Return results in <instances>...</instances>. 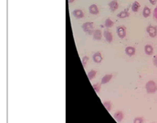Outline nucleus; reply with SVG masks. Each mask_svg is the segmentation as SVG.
Segmentation results:
<instances>
[{
    "label": "nucleus",
    "mask_w": 157,
    "mask_h": 123,
    "mask_svg": "<svg viewBox=\"0 0 157 123\" xmlns=\"http://www.w3.org/2000/svg\"><path fill=\"white\" fill-rule=\"evenodd\" d=\"M113 25H114V22L111 21V19L107 18V19L106 20V22H105V26H106V27L111 28V27H112V26H113Z\"/></svg>",
    "instance_id": "18"
},
{
    "label": "nucleus",
    "mask_w": 157,
    "mask_h": 123,
    "mask_svg": "<svg viewBox=\"0 0 157 123\" xmlns=\"http://www.w3.org/2000/svg\"><path fill=\"white\" fill-rule=\"evenodd\" d=\"M123 117H124V114H123L122 112H116V113L114 114V118L119 122L122 120Z\"/></svg>",
    "instance_id": "15"
},
{
    "label": "nucleus",
    "mask_w": 157,
    "mask_h": 123,
    "mask_svg": "<svg viewBox=\"0 0 157 123\" xmlns=\"http://www.w3.org/2000/svg\"><path fill=\"white\" fill-rule=\"evenodd\" d=\"M116 33L120 38L123 39L126 35V26H119L116 28Z\"/></svg>",
    "instance_id": "4"
},
{
    "label": "nucleus",
    "mask_w": 157,
    "mask_h": 123,
    "mask_svg": "<svg viewBox=\"0 0 157 123\" xmlns=\"http://www.w3.org/2000/svg\"><path fill=\"white\" fill-rule=\"evenodd\" d=\"M144 122V118L142 117H136L134 120V123H143Z\"/></svg>",
    "instance_id": "21"
},
{
    "label": "nucleus",
    "mask_w": 157,
    "mask_h": 123,
    "mask_svg": "<svg viewBox=\"0 0 157 123\" xmlns=\"http://www.w3.org/2000/svg\"><path fill=\"white\" fill-rule=\"evenodd\" d=\"M111 78H112V74H106V75H105L104 77L102 78V84H106V83H108L111 79Z\"/></svg>",
    "instance_id": "17"
},
{
    "label": "nucleus",
    "mask_w": 157,
    "mask_h": 123,
    "mask_svg": "<svg viewBox=\"0 0 157 123\" xmlns=\"http://www.w3.org/2000/svg\"><path fill=\"white\" fill-rule=\"evenodd\" d=\"M149 1H150V3H151L152 5H155V3L157 2V0H149Z\"/></svg>",
    "instance_id": "26"
},
{
    "label": "nucleus",
    "mask_w": 157,
    "mask_h": 123,
    "mask_svg": "<svg viewBox=\"0 0 157 123\" xmlns=\"http://www.w3.org/2000/svg\"><path fill=\"white\" fill-rule=\"evenodd\" d=\"M145 88H146V92L148 94H154L157 91V84L154 81H149L146 83L145 84Z\"/></svg>",
    "instance_id": "2"
},
{
    "label": "nucleus",
    "mask_w": 157,
    "mask_h": 123,
    "mask_svg": "<svg viewBox=\"0 0 157 123\" xmlns=\"http://www.w3.org/2000/svg\"><path fill=\"white\" fill-rule=\"evenodd\" d=\"M118 7H119V4L116 0H112L111 2L109 3V8L111 9V12H115L116 10H117Z\"/></svg>",
    "instance_id": "6"
},
{
    "label": "nucleus",
    "mask_w": 157,
    "mask_h": 123,
    "mask_svg": "<svg viewBox=\"0 0 157 123\" xmlns=\"http://www.w3.org/2000/svg\"><path fill=\"white\" fill-rule=\"evenodd\" d=\"M88 60H89V58L87 57V56H84V57L82 58V65L85 66L86 65V63L88 62Z\"/></svg>",
    "instance_id": "22"
},
{
    "label": "nucleus",
    "mask_w": 157,
    "mask_h": 123,
    "mask_svg": "<svg viewBox=\"0 0 157 123\" xmlns=\"http://www.w3.org/2000/svg\"><path fill=\"white\" fill-rule=\"evenodd\" d=\"M153 16H154V19L157 21V6L154 9V12H153Z\"/></svg>",
    "instance_id": "24"
},
{
    "label": "nucleus",
    "mask_w": 157,
    "mask_h": 123,
    "mask_svg": "<svg viewBox=\"0 0 157 123\" xmlns=\"http://www.w3.org/2000/svg\"><path fill=\"white\" fill-rule=\"evenodd\" d=\"M96 72L95 70H91V71H90L88 74H87L89 79H92L96 76Z\"/></svg>",
    "instance_id": "19"
},
{
    "label": "nucleus",
    "mask_w": 157,
    "mask_h": 123,
    "mask_svg": "<svg viewBox=\"0 0 157 123\" xmlns=\"http://www.w3.org/2000/svg\"><path fill=\"white\" fill-rule=\"evenodd\" d=\"M151 8H148L147 6H145L144 7V9H143V12H142V14H143V17L144 18H148V17L151 15Z\"/></svg>",
    "instance_id": "14"
},
{
    "label": "nucleus",
    "mask_w": 157,
    "mask_h": 123,
    "mask_svg": "<svg viewBox=\"0 0 157 123\" xmlns=\"http://www.w3.org/2000/svg\"><path fill=\"white\" fill-rule=\"evenodd\" d=\"M153 64H154L155 67H157V55H155L154 58H153Z\"/></svg>",
    "instance_id": "25"
},
{
    "label": "nucleus",
    "mask_w": 157,
    "mask_h": 123,
    "mask_svg": "<svg viewBox=\"0 0 157 123\" xmlns=\"http://www.w3.org/2000/svg\"><path fill=\"white\" fill-rule=\"evenodd\" d=\"M140 3L137 2V1H135L134 3H132V6H131V9H132V11L134 12H138V10L140 9Z\"/></svg>",
    "instance_id": "16"
},
{
    "label": "nucleus",
    "mask_w": 157,
    "mask_h": 123,
    "mask_svg": "<svg viewBox=\"0 0 157 123\" xmlns=\"http://www.w3.org/2000/svg\"><path fill=\"white\" fill-rule=\"evenodd\" d=\"M72 15L74 16V18H77V19L84 18V12H83L81 9H75L74 11L72 12Z\"/></svg>",
    "instance_id": "5"
},
{
    "label": "nucleus",
    "mask_w": 157,
    "mask_h": 123,
    "mask_svg": "<svg viewBox=\"0 0 157 123\" xmlns=\"http://www.w3.org/2000/svg\"><path fill=\"white\" fill-rule=\"evenodd\" d=\"M104 106H105L106 108L107 109L108 111H110L111 109V102H104Z\"/></svg>",
    "instance_id": "20"
},
{
    "label": "nucleus",
    "mask_w": 157,
    "mask_h": 123,
    "mask_svg": "<svg viewBox=\"0 0 157 123\" xmlns=\"http://www.w3.org/2000/svg\"><path fill=\"white\" fill-rule=\"evenodd\" d=\"M125 51H126V54L127 55L132 56V55H135L136 49H135V47H133V46H127V47L126 48Z\"/></svg>",
    "instance_id": "9"
},
{
    "label": "nucleus",
    "mask_w": 157,
    "mask_h": 123,
    "mask_svg": "<svg viewBox=\"0 0 157 123\" xmlns=\"http://www.w3.org/2000/svg\"><path fill=\"white\" fill-rule=\"evenodd\" d=\"M92 36H93L94 40H97V41H99V40L102 39V32L98 29H96V30H94V32H93Z\"/></svg>",
    "instance_id": "12"
},
{
    "label": "nucleus",
    "mask_w": 157,
    "mask_h": 123,
    "mask_svg": "<svg viewBox=\"0 0 157 123\" xmlns=\"http://www.w3.org/2000/svg\"><path fill=\"white\" fill-rule=\"evenodd\" d=\"M93 60L96 63H101L102 60V54L100 52H96L94 55H93Z\"/></svg>",
    "instance_id": "10"
},
{
    "label": "nucleus",
    "mask_w": 157,
    "mask_h": 123,
    "mask_svg": "<svg viewBox=\"0 0 157 123\" xmlns=\"http://www.w3.org/2000/svg\"><path fill=\"white\" fill-rule=\"evenodd\" d=\"M82 28L83 29V31L85 32L86 34L87 35H92L94 32V27H93V23L91 22H87L83 23L82 26Z\"/></svg>",
    "instance_id": "1"
},
{
    "label": "nucleus",
    "mask_w": 157,
    "mask_h": 123,
    "mask_svg": "<svg viewBox=\"0 0 157 123\" xmlns=\"http://www.w3.org/2000/svg\"><path fill=\"white\" fill-rule=\"evenodd\" d=\"M146 32H147V33L151 37L155 38L157 36V26L149 25L147 27H146Z\"/></svg>",
    "instance_id": "3"
},
{
    "label": "nucleus",
    "mask_w": 157,
    "mask_h": 123,
    "mask_svg": "<svg viewBox=\"0 0 157 123\" xmlns=\"http://www.w3.org/2000/svg\"><path fill=\"white\" fill-rule=\"evenodd\" d=\"M116 16H117V18H126L130 16V13L128 12V9H125L124 11L119 12Z\"/></svg>",
    "instance_id": "13"
},
{
    "label": "nucleus",
    "mask_w": 157,
    "mask_h": 123,
    "mask_svg": "<svg viewBox=\"0 0 157 123\" xmlns=\"http://www.w3.org/2000/svg\"><path fill=\"white\" fill-rule=\"evenodd\" d=\"M103 35H104L105 38L106 40V41L111 43L112 41L113 40V36H112V33L111 32L107 31V30H106V31H104V32H103Z\"/></svg>",
    "instance_id": "7"
},
{
    "label": "nucleus",
    "mask_w": 157,
    "mask_h": 123,
    "mask_svg": "<svg viewBox=\"0 0 157 123\" xmlns=\"http://www.w3.org/2000/svg\"><path fill=\"white\" fill-rule=\"evenodd\" d=\"M74 1H75V0H68V3H72Z\"/></svg>",
    "instance_id": "27"
},
{
    "label": "nucleus",
    "mask_w": 157,
    "mask_h": 123,
    "mask_svg": "<svg viewBox=\"0 0 157 123\" xmlns=\"http://www.w3.org/2000/svg\"><path fill=\"white\" fill-rule=\"evenodd\" d=\"M144 49H145V53L147 55H151L153 54L154 49H153V46L151 45H145Z\"/></svg>",
    "instance_id": "11"
},
{
    "label": "nucleus",
    "mask_w": 157,
    "mask_h": 123,
    "mask_svg": "<svg viewBox=\"0 0 157 123\" xmlns=\"http://www.w3.org/2000/svg\"><path fill=\"white\" fill-rule=\"evenodd\" d=\"M93 88H94V89H95L96 92H99V91H100V88H101V86H100L99 84H96L93 85Z\"/></svg>",
    "instance_id": "23"
},
{
    "label": "nucleus",
    "mask_w": 157,
    "mask_h": 123,
    "mask_svg": "<svg viewBox=\"0 0 157 123\" xmlns=\"http://www.w3.org/2000/svg\"><path fill=\"white\" fill-rule=\"evenodd\" d=\"M89 12L91 14L93 15H96L99 13V9H98V7L96 6V4H92L91 6L89 7Z\"/></svg>",
    "instance_id": "8"
}]
</instances>
